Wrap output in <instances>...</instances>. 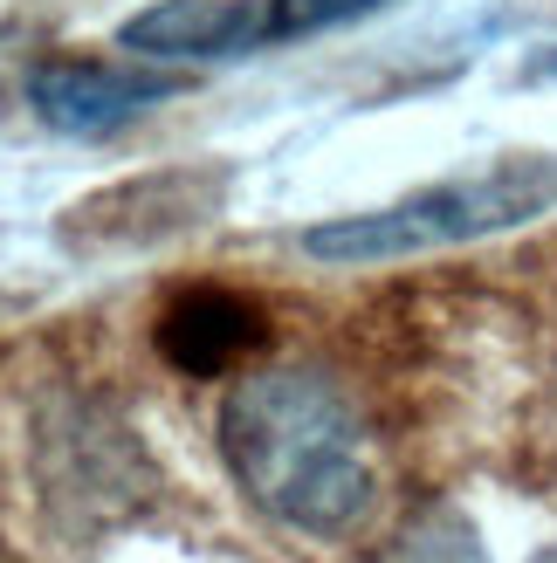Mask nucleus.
I'll return each mask as SVG.
<instances>
[{
    "mask_svg": "<svg viewBox=\"0 0 557 563\" xmlns=\"http://www.w3.org/2000/svg\"><path fill=\"white\" fill-rule=\"evenodd\" d=\"M220 454L262 516L345 537L372 509V454L345 391L317 372H255L220 406Z\"/></svg>",
    "mask_w": 557,
    "mask_h": 563,
    "instance_id": "f257e3e1",
    "label": "nucleus"
},
{
    "mask_svg": "<svg viewBox=\"0 0 557 563\" xmlns=\"http://www.w3.org/2000/svg\"><path fill=\"white\" fill-rule=\"evenodd\" d=\"M550 207H557V165L550 158H510V165L476 173V179H448V186L413 192V200H393L379 213L324 220V228L303 234V255H317V262H400V255H427V247L510 234Z\"/></svg>",
    "mask_w": 557,
    "mask_h": 563,
    "instance_id": "f03ea898",
    "label": "nucleus"
},
{
    "mask_svg": "<svg viewBox=\"0 0 557 563\" xmlns=\"http://www.w3.org/2000/svg\"><path fill=\"white\" fill-rule=\"evenodd\" d=\"M372 8H385V0H152L145 14L118 27V42L138 55H173V63H214V55L324 35V27L358 21Z\"/></svg>",
    "mask_w": 557,
    "mask_h": 563,
    "instance_id": "7ed1b4c3",
    "label": "nucleus"
},
{
    "mask_svg": "<svg viewBox=\"0 0 557 563\" xmlns=\"http://www.w3.org/2000/svg\"><path fill=\"white\" fill-rule=\"evenodd\" d=\"M262 336H269L262 309L234 289H220V282L173 289L159 309V323H152L159 357L193 372V378H214V372H228V364H241L248 351H262Z\"/></svg>",
    "mask_w": 557,
    "mask_h": 563,
    "instance_id": "20e7f679",
    "label": "nucleus"
},
{
    "mask_svg": "<svg viewBox=\"0 0 557 563\" xmlns=\"http://www.w3.org/2000/svg\"><path fill=\"white\" fill-rule=\"evenodd\" d=\"M165 97H179V76L103 69V63H48V69L28 76V103L42 110V124L69 131V137L118 131L124 118H138V110H152Z\"/></svg>",
    "mask_w": 557,
    "mask_h": 563,
    "instance_id": "39448f33",
    "label": "nucleus"
},
{
    "mask_svg": "<svg viewBox=\"0 0 557 563\" xmlns=\"http://www.w3.org/2000/svg\"><path fill=\"white\" fill-rule=\"evenodd\" d=\"M379 563H489V556H482V537L455 509H427L421 522L400 529Z\"/></svg>",
    "mask_w": 557,
    "mask_h": 563,
    "instance_id": "423d86ee",
    "label": "nucleus"
},
{
    "mask_svg": "<svg viewBox=\"0 0 557 563\" xmlns=\"http://www.w3.org/2000/svg\"><path fill=\"white\" fill-rule=\"evenodd\" d=\"M537 69H544V76H557V48H550V55H537Z\"/></svg>",
    "mask_w": 557,
    "mask_h": 563,
    "instance_id": "0eeeda50",
    "label": "nucleus"
},
{
    "mask_svg": "<svg viewBox=\"0 0 557 563\" xmlns=\"http://www.w3.org/2000/svg\"><path fill=\"white\" fill-rule=\"evenodd\" d=\"M537 563H557V543H550V550H544V556H537Z\"/></svg>",
    "mask_w": 557,
    "mask_h": 563,
    "instance_id": "6e6552de",
    "label": "nucleus"
}]
</instances>
